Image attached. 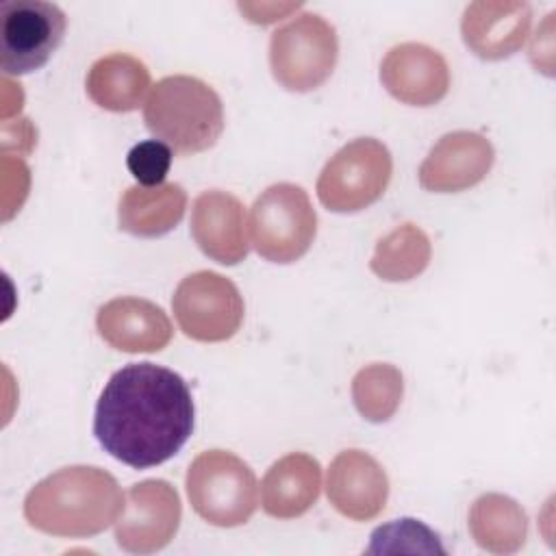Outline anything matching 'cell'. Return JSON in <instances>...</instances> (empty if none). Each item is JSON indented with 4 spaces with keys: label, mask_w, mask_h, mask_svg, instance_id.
<instances>
[{
    "label": "cell",
    "mask_w": 556,
    "mask_h": 556,
    "mask_svg": "<svg viewBox=\"0 0 556 556\" xmlns=\"http://www.w3.org/2000/svg\"><path fill=\"white\" fill-rule=\"evenodd\" d=\"M330 504L352 521L376 519L389 500V478L382 465L363 450L339 452L326 476Z\"/></svg>",
    "instance_id": "13"
},
{
    "label": "cell",
    "mask_w": 556,
    "mask_h": 556,
    "mask_svg": "<svg viewBox=\"0 0 556 556\" xmlns=\"http://www.w3.org/2000/svg\"><path fill=\"white\" fill-rule=\"evenodd\" d=\"M532 9L519 0L471 2L460 20L465 46L484 61H502L515 54L528 39Z\"/></svg>",
    "instance_id": "14"
},
{
    "label": "cell",
    "mask_w": 556,
    "mask_h": 556,
    "mask_svg": "<svg viewBox=\"0 0 556 556\" xmlns=\"http://www.w3.org/2000/svg\"><path fill=\"white\" fill-rule=\"evenodd\" d=\"M248 226L258 256L285 265L308 252L317 232V215L300 185L278 182L254 200Z\"/></svg>",
    "instance_id": "5"
},
{
    "label": "cell",
    "mask_w": 556,
    "mask_h": 556,
    "mask_svg": "<svg viewBox=\"0 0 556 556\" xmlns=\"http://www.w3.org/2000/svg\"><path fill=\"white\" fill-rule=\"evenodd\" d=\"M552 50H554V46H552V33H549V30L543 33V28H541V30L536 28V33H534V37H532V43H530V61L534 63L539 54H547V61L552 63Z\"/></svg>",
    "instance_id": "24"
},
{
    "label": "cell",
    "mask_w": 556,
    "mask_h": 556,
    "mask_svg": "<svg viewBox=\"0 0 556 556\" xmlns=\"http://www.w3.org/2000/svg\"><path fill=\"white\" fill-rule=\"evenodd\" d=\"M319 489V463L304 452H291L267 469L261 482V504L269 517L295 519L317 502Z\"/></svg>",
    "instance_id": "17"
},
{
    "label": "cell",
    "mask_w": 556,
    "mask_h": 556,
    "mask_svg": "<svg viewBox=\"0 0 556 556\" xmlns=\"http://www.w3.org/2000/svg\"><path fill=\"white\" fill-rule=\"evenodd\" d=\"M193 430V400L176 371L130 363L104 384L93 415L98 443L119 463L148 469L169 460Z\"/></svg>",
    "instance_id": "1"
},
{
    "label": "cell",
    "mask_w": 556,
    "mask_h": 556,
    "mask_svg": "<svg viewBox=\"0 0 556 556\" xmlns=\"http://www.w3.org/2000/svg\"><path fill=\"white\" fill-rule=\"evenodd\" d=\"M122 508L124 493L117 480L91 465H72L46 476L24 500L28 526L63 539L100 534L117 521Z\"/></svg>",
    "instance_id": "2"
},
{
    "label": "cell",
    "mask_w": 556,
    "mask_h": 556,
    "mask_svg": "<svg viewBox=\"0 0 556 556\" xmlns=\"http://www.w3.org/2000/svg\"><path fill=\"white\" fill-rule=\"evenodd\" d=\"M148 130L176 154L213 148L224 132V104L204 80L174 74L152 85L143 104Z\"/></svg>",
    "instance_id": "3"
},
{
    "label": "cell",
    "mask_w": 556,
    "mask_h": 556,
    "mask_svg": "<svg viewBox=\"0 0 556 556\" xmlns=\"http://www.w3.org/2000/svg\"><path fill=\"white\" fill-rule=\"evenodd\" d=\"M467 528L480 549L515 554L526 545L528 515L517 500L502 493H484L473 500Z\"/></svg>",
    "instance_id": "20"
},
{
    "label": "cell",
    "mask_w": 556,
    "mask_h": 556,
    "mask_svg": "<svg viewBox=\"0 0 556 556\" xmlns=\"http://www.w3.org/2000/svg\"><path fill=\"white\" fill-rule=\"evenodd\" d=\"M187 208V193L176 182H163L156 187L132 185L128 187L117 204L119 230L154 239L174 230Z\"/></svg>",
    "instance_id": "18"
},
{
    "label": "cell",
    "mask_w": 556,
    "mask_h": 556,
    "mask_svg": "<svg viewBox=\"0 0 556 556\" xmlns=\"http://www.w3.org/2000/svg\"><path fill=\"white\" fill-rule=\"evenodd\" d=\"M98 334L115 350L128 354L161 352L174 334L172 321L161 306L143 298H113L98 308Z\"/></svg>",
    "instance_id": "16"
},
{
    "label": "cell",
    "mask_w": 556,
    "mask_h": 556,
    "mask_svg": "<svg viewBox=\"0 0 556 556\" xmlns=\"http://www.w3.org/2000/svg\"><path fill=\"white\" fill-rule=\"evenodd\" d=\"M191 237L219 265H237L248 256L245 206L228 191L211 189L193 200Z\"/></svg>",
    "instance_id": "15"
},
{
    "label": "cell",
    "mask_w": 556,
    "mask_h": 556,
    "mask_svg": "<svg viewBox=\"0 0 556 556\" xmlns=\"http://www.w3.org/2000/svg\"><path fill=\"white\" fill-rule=\"evenodd\" d=\"M128 172L143 187L163 185L169 165H172V148L159 139H148L130 148L126 156Z\"/></svg>",
    "instance_id": "23"
},
{
    "label": "cell",
    "mask_w": 556,
    "mask_h": 556,
    "mask_svg": "<svg viewBox=\"0 0 556 556\" xmlns=\"http://www.w3.org/2000/svg\"><path fill=\"white\" fill-rule=\"evenodd\" d=\"M404 378L395 365L371 363L352 378V400L361 417L371 424L389 421L402 404Z\"/></svg>",
    "instance_id": "22"
},
{
    "label": "cell",
    "mask_w": 556,
    "mask_h": 556,
    "mask_svg": "<svg viewBox=\"0 0 556 556\" xmlns=\"http://www.w3.org/2000/svg\"><path fill=\"white\" fill-rule=\"evenodd\" d=\"M393 174L389 148L358 137L337 150L317 178V198L332 213H358L382 198Z\"/></svg>",
    "instance_id": "7"
},
{
    "label": "cell",
    "mask_w": 556,
    "mask_h": 556,
    "mask_svg": "<svg viewBox=\"0 0 556 556\" xmlns=\"http://www.w3.org/2000/svg\"><path fill=\"white\" fill-rule=\"evenodd\" d=\"M198 517L217 528L243 526L258 506V484L245 460L226 450L198 454L185 478Z\"/></svg>",
    "instance_id": "4"
},
{
    "label": "cell",
    "mask_w": 556,
    "mask_h": 556,
    "mask_svg": "<svg viewBox=\"0 0 556 556\" xmlns=\"http://www.w3.org/2000/svg\"><path fill=\"white\" fill-rule=\"evenodd\" d=\"M180 517V497L167 480L137 482L124 495L115 541L128 554H154L176 536Z\"/></svg>",
    "instance_id": "10"
},
{
    "label": "cell",
    "mask_w": 556,
    "mask_h": 556,
    "mask_svg": "<svg viewBox=\"0 0 556 556\" xmlns=\"http://www.w3.org/2000/svg\"><path fill=\"white\" fill-rule=\"evenodd\" d=\"M432 258V243L417 224H402L384 235L371 254L369 269L387 282L417 278Z\"/></svg>",
    "instance_id": "21"
},
{
    "label": "cell",
    "mask_w": 556,
    "mask_h": 556,
    "mask_svg": "<svg viewBox=\"0 0 556 556\" xmlns=\"http://www.w3.org/2000/svg\"><path fill=\"white\" fill-rule=\"evenodd\" d=\"M65 13L43 0H7L0 4V67L7 76L35 72L61 46Z\"/></svg>",
    "instance_id": "9"
},
{
    "label": "cell",
    "mask_w": 556,
    "mask_h": 556,
    "mask_svg": "<svg viewBox=\"0 0 556 556\" xmlns=\"http://www.w3.org/2000/svg\"><path fill=\"white\" fill-rule=\"evenodd\" d=\"M172 311L189 339L222 343L241 328L243 298L230 278L202 269L178 282L172 295Z\"/></svg>",
    "instance_id": "8"
},
{
    "label": "cell",
    "mask_w": 556,
    "mask_h": 556,
    "mask_svg": "<svg viewBox=\"0 0 556 556\" xmlns=\"http://www.w3.org/2000/svg\"><path fill=\"white\" fill-rule=\"evenodd\" d=\"M85 89L91 102L104 111H135L150 89V70L132 54L113 52L89 67Z\"/></svg>",
    "instance_id": "19"
},
{
    "label": "cell",
    "mask_w": 556,
    "mask_h": 556,
    "mask_svg": "<svg viewBox=\"0 0 556 556\" xmlns=\"http://www.w3.org/2000/svg\"><path fill=\"white\" fill-rule=\"evenodd\" d=\"M339 56L337 30L317 13H300L276 28L269 39V67L274 78L289 91L321 87Z\"/></svg>",
    "instance_id": "6"
},
{
    "label": "cell",
    "mask_w": 556,
    "mask_h": 556,
    "mask_svg": "<svg viewBox=\"0 0 556 556\" xmlns=\"http://www.w3.org/2000/svg\"><path fill=\"white\" fill-rule=\"evenodd\" d=\"M495 159L491 141L473 130L443 135L419 165V185L432 193H458L486 178Z\"/></svg>",
    "instance_id": "11"
},
{
    "label": "cell",
    "mask_w": 556,
    "mask_h": 556,
    "mask_svg": "<svg viewBox=\"0 0 556 556\" xmlns=\"http://www.w3.org/2000/svg\"><path fill=\"white\" fill-rule=\"evenodd\" d=\"M380 83L402 104L432 106L450 91V67L434 48L406 41L384 54Z\"/></svg>",
    "instance_id": "12"
}]
</instances>
